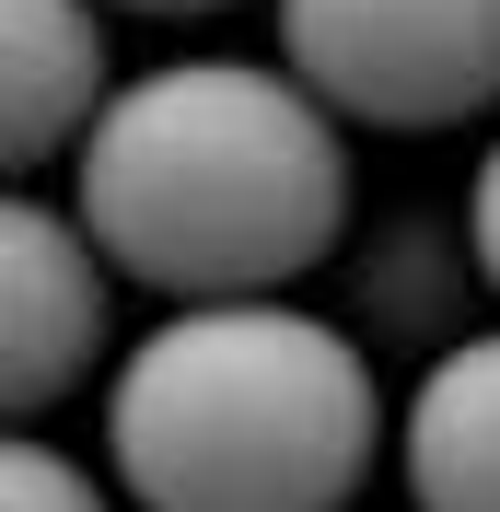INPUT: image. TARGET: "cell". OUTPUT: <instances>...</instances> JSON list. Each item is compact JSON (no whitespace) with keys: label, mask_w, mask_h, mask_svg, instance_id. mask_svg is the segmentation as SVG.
<instances>
[{"label":"cell","mask_w":500,"mask_h":512,"mask_svg":"<svg viewBox=\"0 0 500 512\" xmlns=\"http://www.w3.org/2000/svg\"><path fill=\"white\" fill-rule=\"evenodd\" d=\"M280 59L361 128H466L500 105V0H280Z\"/></svg>","instance_id":"cell-3"},{"label":"cell","mask_w":500,"mask_h":512,"mask_svg":"<svg viewBox=\"0 0 500 512\" xmlns=\"http://www.w3.org/2000/svg\"><path fill=\"white\" fill-rule=\"evenodd\" d=\"M396 466L419 512H500V326L431 350L396 419Z\"/></svg>","instance_id":"cell-6"},{"label":"cell","mask_w":500,"mask_h":512,"mask_svg":"<svg viewBox=\"0 0 500 512\" xmlns=\"http://www.w3.org/2000/svg\"><path fill=\"white\" fill-rule=\"evenodd\" d=\"M338 128L349 117L291 59H163L82 128L70 210L117 280L163 303H256L349 233Z\"/></svg>","instance_id":"cell-1"},{"label":"cell","mask_w":500,"mask_h":512,"mask_svg":"<svg viewBox=\"0 0 500 512\" xmlns=\"http://www.w3.org/2000/svg\"><path fill=\"white\" fill-rule=\"evenodd\" d=\"M105 361V245L82 233L70 198H12L0 210V408L12 431L59 408Z\"/></svg>","instance_id":"cell-4"},{"label":"cell","mask_w":500,"mask_h":512,"mask_svg":"<svg viewBox=\"0 0 500 512\" xmlns=\"http://www.w3.org/2000/svg\"><path fill=\"white\" fill-rule=\"evenodd\" d=\"M0 512H105L94 466H70L47 431H12V454H0Z\"/></svg>","instance_id":"cell-7"},{"label":"cell","mask_w":500,"mask_h":512,"mask_svg":"<svg viewBox=\"0 0 500 512\" xmlns=\"http://www.w3.org/2000/svg\"><path fill=\"white\" fill-rule=\"evenodd\" d=\"M105 59H117L105 0H0V140H12V175L82 152V128L117 105Z\"/></svg>","instance_id":"cell-5"},{"label":"cell","mask_w":500,"mask_h":512,"mask_svg":"<svg viewBox=\"0 0 500 512\" xmlns=\"http://www.w3.org/2000/svg\"><path fill=\"white\" fill-rule=\"evenodd\" d=\"M396 443L373 350L256 303H175L105 384V466L140 512H349Z\"/></svg>","instance_id":"cell-2"},{"label":"cell","mask_w":500,"mask_h":512,"mask_svg":"<svg viewBox=\"0 0 500 512\" xmlns=\"http://www.w3.org/2000/svg\"><path fill=\"white\" fill-rule=\"evenodd\" d=\"M117 12H221V0H117Z\"/></svg>","instance_id":"cell-9"},{"label":"cell","mask_w":500,"mask_h":512,"mask_svg":"<svg viewBox=\"0 0 500 512\" xmlns=\"http://www.w3.org/2000/svg\"><path fill=\"white\" fill-rule=\"evenodd\" d=\"M466 245H477V280L500 291V140H489V163H477V187H466Z\"/></svg>","instance_id":"cell-8"}]
</instances>
